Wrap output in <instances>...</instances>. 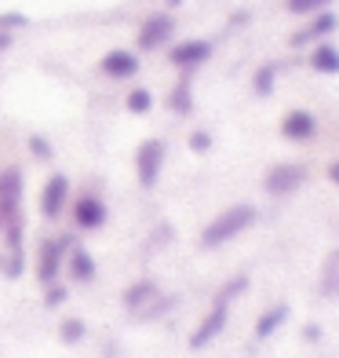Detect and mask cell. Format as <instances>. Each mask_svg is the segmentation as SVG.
Segmentation results:
<instances>
[{"label": "cell", "instance_id": "8fae6325", "mask_svg": "<svg viewBox=\"0 0 339 358\" xmlns=\"http://www.w3.org/2000/svg\"><path fill=\"white\" fill-rule=\"evenodd\" d=\"M281 136L288 143H306V139H314L317 136V117L310 110H288L285 117H281Z\"/></svg>", "mask_w": 339, "mask_h": 358}, {"label": "cell", "instance_id": "7c38bea8", "mask_svg": "<svg viewBox=\"0 0 339 358\" xmlns=\"http://www.w3.org/2000/svg\"><path fill=\"white\" fill-rule=\"evenodd\" d=\"M99 70L113 80H124V77H135L139 73V55L128 52V48H113V52H106L99 59Z\"/></svg>", "mask_w": 339, "mask_h": 358}, {"label": "cell", "instance_id": "f1b7e54d", "mask_svg": "<svg viewBox=\"0 0 339 358\" xmlns=\"http://www.w3.org/2000/svg\"><path fill=\"white\" fill-rule=\"evenodd\" d=\"M329 183L339 187V161H332V165H329Z\"/></svg>", "mask_w": 339, "mask_h": 358}, {"label": "cell", "instance_id": "9a60e30c", "mask_svg": "<svg viewBox=\"0 0 339 358\" xmlns=\"http://www.w3.org/2000/svg\"><path fill=\"white\" fill-rule=\"evenodd\" d=\"M336 26H339V19H336L332 11H317L314 19H310V26L299 29V34H292V44L299 48V44H306V41H325Z\"/></svg>", "mask_w": 339, "mask_h": 358}, {"label": "cell", "instance_id": "603a6c76", "mask_svg": "<svg viewBox=\"0 0 339 358\" xmlns=\"http://www.w3.org/2000/svg\"><path fill=\"white\" fill-rule=\"evenodd\" d=\"M329 4L332 0H285V8L292 15H317V11H325Z\"/></svg>", "mask_w": 339, "mask_h": 358}, {"label": "cell", "instance_id": "83f0119b", "mask_svg": "<svg viewBox=\"0 0 339 358\" xmlns=\"http://www.w3.org/2000/svg\"><path fill=\"white\" fill-rule=\"evenodd\" d=\"M321 336H325V329H321L317 322H306V325H303V340H310V344H317Z\"/></svg>", "mask_w": 339, "mask_h": 358}, {"label": "cell", "instance_id": "44dd1931", "mask_svg": "<svg viewBox=\"0 0 339 358\" xmlns=\"http://www.w3.org/2000/svg\"><path fill=\"white\" fill-rule=\"evenodd\" d=\"M273 85H278V66H270V62L252 73V92L259 95V99H266V95L273 92Z\"/></svg>", "mask_w": 339, "mask_h": 358}, {"label": "cell", "instance_id": "4fadbf2b", "mask_svg": "<svg viewBox=\"0 0 339 358\" xmlns=\"http://www.w3.org/2000/svg\"><path fill=\"white\" fill-rule=\"evenodd\" d=\"M62 271H66L77 285H88V282H95V274H99V264H95V256L88 249L73 245L66 252V267H62Z\"/></svg>", "mask_w": 339, "mask_h": 358}, {"label": "cell", "instance_id": "5bb4252c", "mask_svg": "<svg viewBox=\"0 0 339 358\" xmlns=\"http://www.w3.org/2000/svg\"><path fill=\"white\" fill-rule=\"evenodd\" d=\"M160 296V285L153 282V278H139V282H132L124 289V296H121V303L128 307V311H135V315H142L146 307L153 303Z\"/></svg>", "mask_w": 339, "mask_h": 358}, {"label": "cell", "instance_id": "7402d4cb", "mask_svg": "<svg viewBox=\"0 0 339 358\" xmlns=\"http://www.w3.org/2000/svg\"><path fill=\"white\" fill-rule=\"evenodd\" d=\"M84 336H88V322L84 318H66L59 325V340H62V344H80Z\"/></svg>", "mask_w": 339, "mask_h": 358}, {"label": "cell", "instance_id": "4316f807", "mask_svg": "<svg viewBox=\"0 0 339 358\" xmlns=\"http://www.w3.org/2000/svg\"><path fill=\"white\" fill-rule=\"evenodd\" d=\"M29 19H26V15H19V11H11V15H0V34H4V29L8 26H26Z\"/></svg>", "mask_w": 339, "mask_h": 358}, {"label": "cell", "instance_id": "7a4b0ae2", "mask_svg": "<svg viewBox=\"0 0 339 358\" xmlns=\"http://www.w3.org/2000/svg\"><path fill=\"white\" fill-rule=\"evenodd\" d=\"M255 220H259V213H255V205H248V201L223 208V213L201 231V245H204V249H223V245H230V241L245 234Z\"/></svg>", "mask_w": 339, "mask_h": 358}, {"label": "cell", "instance_id": "f546056e", "mask_svg": "<svg viewBox=\"0 0 339 358\" xmlns=\"http://www.w3.org/2000/svg\"><path fill=\"white\" fill-rule=\"evenodd\" d=\"M8 44H11V34H0V52H4Z\"/></svg>", "mask_w": 339, "mask_h": 358}, {"label": "cell", "instance_id": "d4e9b609", "mask_svg": "<svg viewBox=\"0 0 339 358\" xmlns=\"http://www.w3.org/2000/svg\"><path fill=\"white\" fill-rule=\"evenodd\" d=\"M29 154H33L37 161H52V157H55L52 143H47L44 136H29Z\"/></svg>", "mask_w": 339, "mask_h": 358}, {"label": "cell", "instance_id": "5b68a950", "mask_svg": "<svg viewBox=\"0 0 339 358\" xmlns=\"http://www.w3.org/2000/svg\"><path fill=\"white\" fill-rule=\"evenodd\" d=\"M22 194H26V179L22 169H0V223H19L22 216Z\"/></svg>", "mask_w": 339, "mask_h": 358}, {"label": "cell", "instance_id": "6da1fadb", "mask_svg": "<svg viewBox=\"0 0 339 358\" xmlns=\"http://www.w3.org/2000/svg\"><path fill=\"white\" fill-rule=\"evenodd\" d=\"M245 289H248V274H234V278L216 292L212 307L201 315V322L193 325V333H190V348H193V351H204V348L226 329V322H230V303H234L237 292H245Z\"/></svg>", "mask_w": 339, "mask_h": 358}, {"label": "cell", "instance_id": "484cf974", "mask_svg": "<svg viewBox=\"0 0 339 358\" xmlns=\"http://www.w3.org/2000/svg\"><path fill=\"white\" fill-rule=\"evenodd\" d=\"M66 300H70L66 285H59V282H55V285H47V296H44V303H47V307H62Z\"/></svg>", "mask_w": 339, "mask_h": 358}, {"label": "cell", "instance_id": "e0dca14e", "mask_svg": "<svg viewBox=\"0 0 339 358\" xmlns=\"http://www.w3.org/2000/svg\"><path fill=\"white\" fill-rule=\"evenodd\" d=\"M310 70H317V73H339V48L329 44V41H321L310 52Z\"/></svg>", "mask_w": 339, "mask_h": 358}, {"label": "cell", "instance_id": "8992f818", "mask_svg": "<svg viewBox=\"0 0 339 358\" xmlns=\"http://www.w3.org/2000/svg\"><path fill=\"white\" fill-rule=\"evenodd\" d=\"M70 216H73V227L77 231H84V234H95V231H103L106 227V201L99 198V194H77V198L70 201Z\"/></svg>", "mask_w": 339, "mask_h": 358}, {"label": "cell", "instance_id": "ba28073f", "mask_svg": "<svg viewBox=\"0 0 339 358\" xmlns=\"http://www.w3.org/2000/svg\"><path fill=\"white\" fill-rule=\"evenodd\" d=\"M306 179V169L296 165V161H281V165H270L266 176H263V190L270 198H288V194H296Z\"/></svg>", "mask_w": 339, "mask_h": 358}, {"label": "cell", "instance_id": "4dcf8cb0", "mask_svg": "<svg viewBox=\"0 0 339 358\" xmlns=\"http://www.w3.org/2000/svg\"><path fill=\"white\" fill-rule=\"evenodd\" d=\"M183 4V0H168V8H179Z\"/></svg>", "mask_w": 339, "mask_h": 358}, {"label": "cell", "instance_id": "30bf717a", "mask_svg": "<svg viewBox=\"0 0 339 358\" xmlns=\"http://www.w3.org/2000/svg\"><path fill=\"white\" fill-rule=\"evenodd\" d=\"M212 52H216L212 41L190 37V41H183V44H175L172 52H168V59H172V66H179V70H197L204 59H212Z\"/></svg>", "mask_w": 339, "mask_h": 358}, {"label": "cell", "instance_id": "52a82bcc", "mask_svg": "<svg viewBox=\"0 0 339 358\" xmlns=\"http://www.w3.org/2000/svg\"><path fill=\"white\" fill-rule=\"evenodd\" d=\"M70 201H73L70 176H66V172L47 176V183L40 187V216H44V220H59V216L70 208Z\"/></svg>", "mask_w": 339, "mask_h": 358}, {"label": "cell", "instance_id": "3957f363", "mask_svg": "<svg viewBox=\"0 0 339 358\" xmlns=\"http://www.w3.org/2000/svg\"><path fill=\"white\" fill-rule=\"evenodd\" d=\"M73 249V238L62 234V238H44L40 249H37V282L47 289L59 282L62 267H66V252Z\"/></svg>", "mask_w": 339, "mask_h": 358}, {"label": "cell", "instance_id": "277c9868", "mask_svg": "<svg viewBox=\"0 0 339 358\" xmlns=\"http://www.w3.org/2000/svg\"><path fill=\"white\" fill-rule=\"evenodd\" d=\"M165 157H168V146L165 139H142L139 150H135V179L142 190H153L160 172H165Z\"/></svg>", "mask_w": 339, "mask_h": 358}, {"label": "cell", "instance_id": "ffe728a7", "mask_svg": "<svg viewBox=\"0 0 339 358\" xmlns=\"http://www.w3.org/2000/svg\"><path fill=\"white\" fill-rule=\"evenodd\" d=\"M124 110L135 113V117L150 113V110H153V92H150V88H132V92L124 95Z\"/></svg>", "mask_w": 339, "mask_h": 358}, {"label": "cell", "instance_id": "cb8c5ba5", "mask_svg": "<svg viewBox=\"0 0 339 358\" xmlns=\"http://www.w3.org/2000/svg\"><path fill=\"white\" fill-rule=\"evenodd\" d=\"M186 143H190L193 154H208V150H212V132H208V128H193Z\"/></svg>", "mask_w": 339, "mask_h": 358}, {"label": "cell", "instance_id": "ac0fdd59", "mask_svg": "<svg viewBox=\"0 0 339 358\" xmlns=\"http://www.w3.org/2000/svg\"><path fill=\"white\" fill-rule=\"evenodd\" d=\"M168 110L175 113V117H190V113H193V88L186 85V80H179V85L172 88V95H168Z\"/></svg>", "mask_w": 339, "mask_h": 358}, {"label": "cell", "instance_id": "9c48e42d", "mask_svg": "<svg viewBox=\"0 0 339 358\" xmlns=\"http://www.w3.org/2000/svg\"><path fill=\"white\" fill-rule=\"evenodd\" d=\"M172 37H175V19L168 11H157V15H150V19L139 26L135 44H139V52H157V48H165Z\"/></svg>", "mask_w": 339, "mask_h": 358}, {"label": "cell", "instance_id": "2e32d148", "mask_svg": "<svg viewBox=\"0 0 339 358\" xmlns=\"http://www.w3.org/2000/svg\"><path fill=\"white\" fill-rule=\"evenodd\" d=\"M288 318H292L288 303H273V307H266V311H263L259 318H255V340H270V336L278 333Z\"/></svg>", "mask_w": 339, "mask_h": 358}, {"label": "cell", "instance_id": "d6986e66", "mask_svg": "<svg viewBox=\"0 0 339 358\" xmlns=\"http://www.w3.org/2000/svg\"><path fill=\"white\" fill-rule=\"evenodd\" d=\"M0 274H4V278H22V274H26V252H22V245L19 249L4 245V256H0Z\"/></svg>", "mask_w": 339, "mask_h": 358}]
</instances>
